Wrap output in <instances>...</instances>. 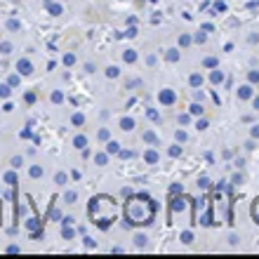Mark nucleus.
<instances>
[{
    "label": "nucleus",
    "instance_id": "nucleus-1",
    "mask_svg": "<svg viewBox=\"0 0 259 259\" xmlns=\"http://www.w3.org/2000/svg\"><path fill=\"white\" fill-rule=\"evenodd\" d=\"M19 71H21V73H31V66H28V62H19Z\"/></svg>",
    "mask_w": 259,
    "mask_h": 259
},
{
    "label": "nucleus",
    "instance_id": "nucleus-2",
    "mask_svg": "<svg viewBox=\"0 0 259 259\" xmlns=\"http://www.w3.org/2000/svg\"><path fill=\"white\" fill-rule=\"evenodd\" d=\"M252 214H254V219H257V222H259V203H257V205H254V210H252Z\"/></svg>",
    "mask_w": 259,
    "mask_h": 259
}]
</instances>
